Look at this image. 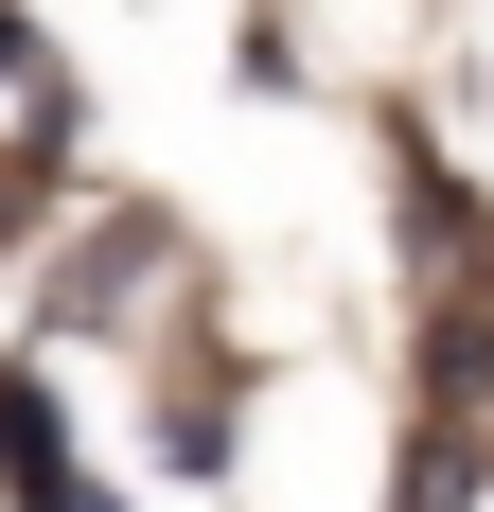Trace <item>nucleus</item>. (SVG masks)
Instances as JSON below:
<instances>
[{
  "mask_svg": "<svg viewBox=\"0 0 494 512\" xmlns=\"http://www.w3.org/2000/svg\"><path fill=\"white\" fill-rule=\"evenodd\" d=\"M0 477H18V512H106L89 477H71V424H53L36 371H0Z\"/></svg>",
  "mask_w": 494,
  "mask_h": 512,
  "instance_id": "obj_1",
  "label": "nucleus"
}]
</instances>
